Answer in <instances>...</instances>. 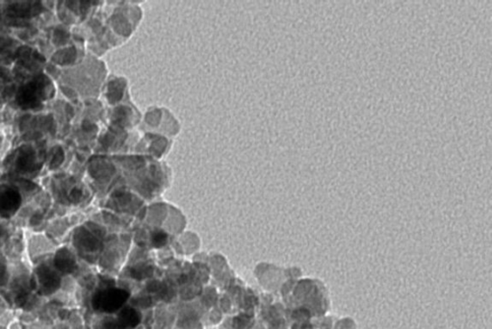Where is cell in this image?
I'll return each mask as SVG.
<instances>
[{
    "label": "cell",
    "instance_id": "obj_2",
    "mask_svg": "<svg viewBox=\"0 0 492 329\" xmlns=\"http://www.w3.org/2000/svg\"><path fill=\"white\" fill-rule=\"evenodd\" d=\"M9 281L6 288L12 294H26L31 291L36 278L33 274V266L25 258L17 262H8Z\"/></svg>",
    "mask_w": 492,
    "mask_h": 329
},
{
    "label": "cell",
    "instance_id": "obj_13",
    "mask_svg": "<svg viewBox=\"0 0 492 329\" xmlns=\"http://www.w3.org/2000/svg\"><path fill=\"white\" fill-rule=\"evenodd\" d=\"M10 329H20V327H19V325H18L17 323H15V324H13V325L11 326Z\"/></svg>",
    "mask_w": 492,
    "mask_h": 329
},
{
    "label": "cell",
    "instance_id": "obj_9",
    "mask_svg": "<svg viewBox=\"0 0 492 329\" xmlns=\"http://www.w3.org/2000/svg\"><path fill=\"white\" fill-rule=\"evenodd\" d=\"M16 188V187H15ZM16 198H21L20 193L14 187L6 185L0 186V212H13V216L23 203L17 201Z\"/></svg>",
    "mask_w": 492,
    "mask_h": 329
},
{
    "label": "cell",
    "instance_id": "obj_5",
    "mask_svg": "<svg viewBox=\"0 0 492 329\" xmlns=\"http://www.w3.org/2000/svg\"><path fill=\"white\" fill-rule=\"evenodd\" d=\"M51 264L61 276L73 275L78 266L77 253L70 245H61L54 252Z\"/></svg>",
    "mask_w": 492,
    "mask_h": 329
},
{
    "label": "cell",
    "instance_id": "obj_12",
    "mask_svg": "<svg viewBox=\"0 0 492 329\" xmlns=\"http://www.w3.org/2000/svg\"><path fill=\"white\" fill-rule=\"evenodd\" d=\"M167 237L164 233H156L152 238V243L154 244L155 247H161L166 244Z\"/></svg>",
    "mask_w": 492,
    "mask_h": 329
},
{
    "label": "cell",
    "instance_id": "obj_8",
    "mask_svg": "<svg viewBox=\"0 0 492 329\" xmlns=\"http://www.w3.org/2000/svg\"><path fill=\"white\" fill-rule=\"evenodd\" d=\"M72 228L67 222V216L63 218H54L47 221L44 233L54 241L58 246L67 244V239L71 235Z\"/></svg>",
    "mask_w": 492,
    "mask_h": 329
},
{
    "label": "cell",
    "instance_id": "obj_11",
    "mask_svg": "<svg viewBox=\"0 0 492 329\" xmlns=\"http://www.w3.org/2000/svg\"><path fill=\"white\" fill-rule=\"evenodd\" d=\"M78 286V281L73 275H64L60 279V287L59 289L66 292L67 294L72 295Z\"/></svg>",
    "mask_w": 492,
    "mask_h": 329
},
{
    "label": "cell",
    "instance_id": "obj_7",
    "mask_svg": "<svg viewBox=\"0 0 492 329\" xmlns=\"http://www.w3.org/2000/svg\"><path fill=\"white\" fill-rule=\"evenodd\" d=\"M128 299V293L124 290H106L101 292L95 299L97 308L103 312H114Z\"/></svg>",
    "mask_w": 492,
    "mask_h": 329
},
{
    "label": "cell",
    "instance_id": "obj_14",
    "mask_svg": "<svg viewBox=\"0 0 492 329\" xmlns=\"http://www.w3.org/2000/svg\"><path fill=\"white\" fill-rule=\"evenodd\" d=\"M1 303H4V299H3L2 295H1V292H0V307H3L4 304H2Z\"/></svg>",
    "mask_w": 492,
    "mask_h": 329
},
{
    "label": "cell",
    "instance_id": "obj_6",
    "mask_svg": "<svg viewBox=\"0 0 492 329\" xmlns=\"http://www.w3.org/2000/svg\"><path fill=\"white\" fill-rule=\"evenodd\" d=\"M1 250L8 262H17L28 258L25 250L24 229H16V231L5 241Z\"/></svg>",
    "mask_w": 492,
    "mask_h": 329
},
{
    "label": "cell",
    "instance_id": "obj_3",
    "mask_svg": "<svg viewBox=\"0 0 492 329\" xmlns=\"http://www.w3.org/2000/svg\"><path fill=\"white\" fill-rule=\"evenodd\" d=\"M38 289L44 297H50L60 287L61 275L55 270L51 259L33 267Z\"/></svg>",
    "mask_w": 492,
    "mask_h": 329
},
{
    "label": "cell",
    "instance_id": "obj_10",
    "mask_svg": "<svg viewBox=\"0 0 492 329\" xmlns=\"http://www.w3.org/2000/svg\"><path fill=\"white\" fill-rule=\"evenodd\" d=\"M140 322L139 314L131 308L124 309L119 317V324L124 329L135 328Z\"/></svg>",
    "mask_w": 492,
    "mask_h": 329
},
{
    "label": "cell",
    "instance_id": "obj_1",
    "mask_svg": "<svg viewBox=\"0 0 492 329\" xmlns=\"http://www.w3.org/2000/svg\"><path fill=\"white\" fill-rule=\"evenodd\" d=\"M24 239L27 257L33 267L50 260L59 247L44 232L24 229Z\"/></svg>",
    "mask_w": 492,
    "mask_h": 329
},
{
    "label": "cell",
    "instance_id": "obj_4",
    "mask_svg": "<svg viewBox=\"0 0 492 329\" xmlns=\"http://www.w3.org/2000/svg\"><path fill=\"white\" fill-rule=\"evenodd\" d=\"M70 246L79 254H91L101 249V242L99 238L94 236L84 226L76 227L71 231Z\"/></svg>",
    "mask_w": 492,
    "mask_h": 329
}]
</instances>
